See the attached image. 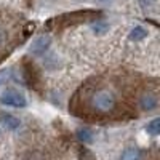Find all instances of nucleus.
I'll list each match as a JSON object with an SVG mask.
<instances>
[{
  "label": "nucleus",
  "mask_w": 160,
  "mask_h": 160,
  "mask_svg": "<svg viewBox=\"0 0 160 160\" xmlns=\"http://www.w3.org/2000/svg\"><path fill=\"white\" fill-rule=\"evenodd\" d=\"M26 29L15 16L0 15V61H3L24 38Z\"/></svg>",
  "instance_id": "1"
},
{
  "label": "nucleus",
  "mask_w": 160,
  "mask_h": 160,
  "mask_svg": "<svg viewBox=\"0 0 160 160\" xmlns=\"http://www.w3.org/2000/svg\"><path fill=\"white\" fill-rule=\"evenodd\" d=\"M101 18V13L99 11H80V13H69L66 16L56 18V19H51L47 22V28L50 29H62L64 26H69V24H78V22H83V21H95Z\"/></svg>",
  "instance_id": "2"
},
{
  "label": "nucleus",
  "mask_w": 160,
  "mask_h": 160,
  "mask_svg": "<svg viewBox=\"0 0 160 160\" xmlns=\"http://www.w3.org/2000/svg\"><path fill=\"white\" fill-rule=\"evenodd\" d=\"M0 102L10 106V108H26L28 101L22 96V93L16 91V90H7L2 96H0Z\"/></svg>",
  "instance_id": "3"
},
{
  "label": "nucleus",
  "mask_w": 160,
  "mask_h": 160,
  "mask_svg": "<svg viewBox=\"0 0 160 160\" xmlns=\"http://www.w3.org/2000/svg\"><path fill=\"white\" fill-rule=\"evenodd\" d=\"M139 108L142 111H154L157 108V104H158V99L157 96L154 95V93H142V95L139 96Z\"/></svg>",
  "instance_id": "4"
},
{
  "label": "nucleus",
  "mask_w": 160,
  "mask_h": 160,
  "mask_svg": "<svg viewBox=\"0 0 160 160\" xmlns=\"http://www.w3.org/2000/svg\"><path fill=\"white\" fill-rule=\"evenodd\" d=\"M0 120H2V125L7 130H10V131L16 130L19 127V123H21L19 118L15 117V115H11V114H2V115H0Z\"/></svg>",
  "instance_id": "5"
},
{
  "label": "nucleus",
  "mask_w": 160,
  "mask_h": 160,
  "mask_svg": "<svg viewBox=\"0 0 160 160\" xmlns=\"http://www.w3.org/2000/svg\"><path fill=\"white\" fill-rule=\"evenodd\" d=\"M48 45H50V40L47 38V37H38L35 42L31 45V53H34V55H42V53L48 48Z\"/></svg>",
  "instance_id": "6"
},
{
  "label": "nucleus",
  "mask_w": 160,
  "mask_h": 160,
  "mask_svg": "<svg viewBox=\"0 0 160 160\" xmlns=\"http://www.w3.org/2000/svg\"><path fill=\"white\" fill-rule=\"evenodd\" d=\"M146 37H148V31H146L142 26H136V28H133V31L130 32V40H133V42H139V40H142Z\"/></svg>",
  "instance_id": "7"
},
{
  "label": "nucleus",
  "mask_w": 160,
  "mask_h": 160,
  "mask_svg": "<svg viewBox=\"0 0 160 160\" xmlns=\"http://www.w3.org/2000/svg\"><path fill=\"white\" fill-rule=\"evenodd\" d=\"M146 131H148L149 135H152V136L160 135V117L151 120V122L148 123V127H146Z\"/></svg>",
  "instance_id": "8"
},
{
  "label": "nucleus",
  "mask_w": 160,
  "mask_h": 160,
  "mask_svg": "<svg viewBox=\"0 0 160 160\" xmlns=\"http://www.w3.org/2000/svg\"><path fill=\"white\" fill-rule=\"evenodd\" d=\"M139 158H141V152L138 149H135V148L127 149L123 152V155H122V160H139Z\"/></svg>",
  "instance_id": "9"
},
{
  "label": "nucleus",
  "mask_w": 160,
  "mask_h": 160,
  "mask_svg": "<svg viewBox=\"0 0 160 160\" xmlns=\"http://www.w3.org/2000/svg\"><path fill=\"white\" fill-rule=\"evenodd\" d=\"M77 138L82 141V142H91L93 141V135L88 128H80L77 131Z\"/></svg>",
  "instance_id": "10"
},
{
  "label": "nucleus",
  "mask_w": 160,
  "mask_h": 160,
  "mask_svg": "<svg viewBox=\"0 0 160 160\" xmlns=\"http://www.w3.org/2000/svg\"><path fill=\"white\" fill-rule=\"evenodd\" d=\"M78 160H96V158H95V155H93L88 149H80Z\"/></svg>",
  "instance_id": "11"
},
{
  "label": "nucleus",
  "mask_w": 160,
  "mask_h": 160,
  "mask_svg": "<svg viewBox=\"0 0 160 160\" xmlns=\"http://www.w3.org/2000/svg\"><path fill=\"white\" fill-rule=\"evenodd\" d=\"M93 29H95L96 34H102L106 29H108V24H104V21H99V22H96L95 26H93Z\"/></svg>",
  "instance_id": "12"
},
{
  "label": "nucleus",
  "mask_w": 160,
  "mask_h": 160,
  "mask_svg": "<svg viewBox=\"0 0 160 160\" xmlns=\"http://www.w3.org/2000/svg\"><path fill=\"white\" fill-rule=\"evenodd\" d=\"M8 77H10V71H8V69L0 71V85H2V83H5L7 80H8Z\"/></svg>",
  "instance_id": "13"
},
{
  "label": "nucleus",
  "mask_w": 160,
  "mask_h": 160,
  "mask_svg": "<svg viewBox=\"0 0 160 160\" xmlns=\"http://www.w3.org/2000/svg\"><path fill=\"white\" fill-rule=\"evenodd\" d=\"M151 2H152V0H139V3H141L142 7H148Z\"/></svg>",
  "instance_id": "14"
}]
</instances>
